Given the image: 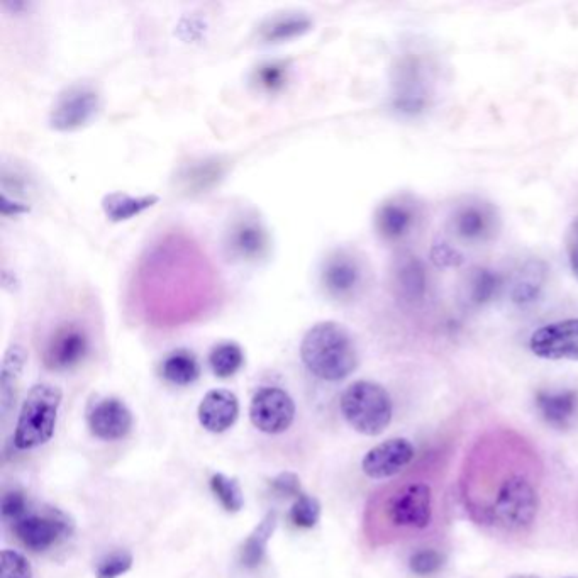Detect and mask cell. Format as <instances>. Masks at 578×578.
Segmentation results:
<instances>
[{
	"label": "cell",
	"mask_w": 578,
	"mask_h": 578,
	"mask_svg": "<svg viewBox=\"0 0 578 578\" xmlns=\"http://www.w3.org/2000/svg\"><path fill=\"white\" fill-rule=\"evenodd\" d=\"M460 499L478 528L504 540H523L538 521L543 462L533 443L507 426L473 441L460 472Z\"/></svg>",
	"instance_id": "obj_1"
},
{
	"label": "cell",
	"mask_w": 578,
	"mask_h": 578,
	"mask_svg": "<svg viewBox=\"0 0 578 578\" xmlns=\"http://www.w3.org/2000/svg\"><path fill=\"white\" fill-rule=\"evenodd\" d=\"M443 514V475L421 463L378 490L368 506L367 529L375 543L428 536Z\"/></svg>",
	"instance_id": "obj_2"
},
{
	"label": "cell",
	"mask_w": 578,
	"mask_h": 578,
	"mask_svg": "<svg viewBox=\"0 0 578 578\" xmlns=\"http://www.w3.org/2000/svg\"><path fill=\"white\" fill-rule=\"evenodd\" d=\"M301 358L307 370L326 382H340L358 367V350L350 331L333 323H317L307 331L301 345Z\"/></svg>",
	"instance_id": "obj_3"
},
{
	"label": "cell",
	"mask_w": 578,
	"mask_h": 578,
	"mask_svg": "<svg viewBox=\"0 0 578 578\" xmlns=\"http://www.w3.org/2000/svg\"><path fill=\"white\" fill-rule=\"evenodd\" d=\"M62 401V389L56 385L36 384L31 387L17 417L14 431L17 450H34L53 438Z\"/></svg>",
	"instance_id": "obj_4"
},
{
	"label": "cell",
	"mask_w": 578,
	"mask_h": 578,
	"mask_svg": "<svg viewBox=\"0 0 578 578\" xmlns=\"http://www.w3.org/2000/svg\"><path fill=\"white\" fill-rule=\"evenodd\" d=\"M341 414L356 433L378 436L389 428L394 406L389 392L380 384L358 380L341 395Z\"/></svg>",
	"instance_id": "obj_5"
},
{
	"label": "cell",
	"mask_w": 578,
	"mask_h": 578,
	"mask_svg": "<svg viewBox=\"0 0 578 578\" xmlns=\"http://www.w3.org/2000/svg\"><path fill=\"white\" fill-rule=\"evenodd\" d=\"M294 417L295 404L285 390L265 387L251 399V424L262 433H285L294 423Z\"/></svg>",
	"instance_id": "obj_6"
},
{
	"label": "cell",
	"mask_w": 578,
	"mask_h": 578,
	"mask_svg": "<svg viewBox=\"0 0 578 578\" xmlns=\"http://www.w3.org/2000/svg\"><path fill=\"white\" fill-rule=\"evenodd\" d=\"M73 524L63 512L53 511L46 514H28L14 523V533L28 550L46 551L58 541L70 536Z\"/></svg>",
	"instance_id": "obj_7"
},
{
	"label": "cell",
	"mask_w": 578,
	"mask_h": 578,
	"mask_svg": "<svg viewBox=\"0 0 578 578\" xmlns=\"http://www.w3.org/2000/svg\"><path fill=\"white\" fill-rule=\"evenodd\" d=\"M450 226L456 238L462 241L485 243L497 234L501 219L497 209L489 202L468 201L455 207Z\"/></svg>",
	"instance_id": "obj_8"
},
{
	"label": "cell",
	"mask_w": 578,
	"mask_h": 578,
	"mask_svg": "<svg viewBox=\"0 0 578 578\" xmlns=\"http://www.w3.org/2000/svg\"><path fill=\"white\" fill-rule=\"evenodd\" d=\"M101 99L92 87L75 85L58 97L55 107L51 109V128L58 131H73L82 128L94 119L99 111Z\"/></svg>",
	"instance_id": "obj_9"
},
{
	"label": "cell",
	"mask_w": 578,
	"mask_h": 578,
	"mask_svg": "<svg viewBox=\"0 0 578 578\" xmlns=\"http://www.w3.org/2000/svg\"><path fill=\"white\" fill-rule=\"evenodd\" d=\"M529 348L545 360L578 362V317L536 329L529 340Z\"/></svg>",
	"instance_id": "obj_10"
},
{
	"label": "cell",
	"mask_w": 578,
	"mask_h": 578,
	"mask_svg": "<svg viewBox=\"0 0 578 578\" xmlns=\"http://www.w3.org/2000/svg\"><path fill=\"white\" fill-rule=\"evenodd\" d=\"M365 280L362 263L346 251H336L324 262L321 282L328 295L338 301H350L360 292Z\"/></svg>",
	"instance_id": "obj_11"
},
{
	"label": "cell",
	"mask_w": 578,
	"mask_h": 578,
	"mask_svg": "<svg viewBox=\"0 0 578 578\" xmlns=\"http://www.w3.org/2000/svg\"><path fill=\"white\" fill-rule=\"evenodd\" d=\"M89 351V338L77 324H65L51 334L46 343L43 362L53 372H67L77 367Z\"/></svg>",
	"instance_id": "obj_12"
},
{
	"label": "cell",
	"mask_w": 578,
	"mask_h": 578,
	"mask_svg": "<svg viewBox=\"0 0 578 578\" xmlns=\"http://www.w3.org/2000/svg\"><path fill=\"white\" fill-rule=\"evenodd\" d=\"M414 456L416 450L411 441L406 438H392L373 446L372 450L363 456L362 470L373 480H384L404 472L411 465Z\"/></svg>",
	"instance_id": "obj_13"
},
{
	"label": "cell",
	"mask_w": 578,
	"mask_h": 578,
	"mask_svg": "<svg viewBox=\"0 0 578 578\" xmlns=\"http://www.w3.org/2000/svg\"><path fill=\"white\" fill-rule=\"evenodd\" d=\"M89 428L99 440H123L133 428V414L123 401L104 399L90 411Z\"/></svg>",
	"instance_id": "obj_14"
},
{
	"label": "cell",
	"mask_w": 578,
	"mask_h": 578,
	"mask_svg": "<svg viewBox=\"0 0 578 578\" xmlns=\"http://www.w3.org/2000/svg\"><path fill=\"white\" fill-rule=\"evenodd\" d=\"M226 248L229 255L241 262H256L268 251V233L260 221L253 217L239 219L229 229Z\"/></svg>",
	"instance_id": "obj_15"
},
{
	"label": "cell",
	"mask_w": 578,
	"mask_h": 578,
	"mask_svg": "<svg viewBox=\"0 0 578 578\" xmlns=\"http://www.w3.org/2000/svg\"><path fill=\"white\" fill-rule=\"evenodd\" d=\"M238 397L226 389L207 392L197 409V417L202 428L209 433H224L238 421Z\"/></svg>",
	"instance_id": "obj_16"
},
{
	"label": "cell",
	"mask_w": 578,
	"mask_h": 578,
	"mask_svg": "<svg viewBox=\"0 0 578 578\" xmlns=\"http://www.w3.org/2000/svg\"><path fill=\"white\" fill-rule=\"evenodd\" d=\"M417 219V207L409 199H392L378 207L375 226L382 238L399 241L411 233Z\"/></svg>",
	"instance_id": "obj_17"
},
{
	"label": "cell",
	"mask_w": 578,
	"mask_h": 578,
	"mask_svg": "<svg viewBox=\"0 0 578 578\" xmlns=\"http://www.w3.org/2000/svg\"><path fill=\"white\" fill-rule=\"evenodd\" d=\"M536 406L546 423L560 431H567L577 424L578 394L575 390L540 392Z\"/></svg>",
	"instance_id": "obj_18"
},
{
	"label": "cell",
	"mask_w": 578,
	"mask_h": 578,
	"mask_svg": "<svg viewBox=\"0 0 578 578\" xmlns=\"http://www.w3.org/2000/svg\"><path fill=\"white\" fill-rule=\"evenodd\" d=\"M394 285L402 301L416 302L423 299L428 277L417 256L406 255L399 258L394 270Z\"/></svg>",
	"instance_id": "obj_19"
},
{
	"label": "cell",
	"mask_w": 578,
	"mask_h": 578,
	"mask_svg": "<svg viewBox=\"0 0 578 578\" xmlns=\"http://www.w3.org/2000/svg\"><path fill=\"white\" fill-rule=\"evenodd\" d=\"M502 280L499 273L485 267H475L465 275L462 284V299L470 307L485 306L487 302L494 301Z\"/></svg>",
	"instance_id": "obj_20"
},
{
	"label": "cell",
	"mask_w": 578,
	"mask_h": 578,
	"mask_svg": "<svg viewBox=\"0 0 578 578\" xmlns=\"http://www.w3.org/2000/svg\"><path fill=\"white\" fill-rule=\"evenodd\" d=\"M26 360H28V353L23 346L19 345H12L4 356L2 370H0V411L4 416L11 411L14 399H16L17 385L23 375Z\"/></svg>",
	"instance_id": "obj_21"
},
{
	"label": "cell",
	"mask_w": 578,
	"mask_h": 578,
	"mask_svg": "<svg viewBox=\"0 0 578 578\" xmlns=\"http://www.w3.org/2000/svg\"><path fill=\"white\" fill-rule=\"evenodd\" d=\"M546 265L541 260H529L517 272L514 287H512V301L519 306H528L538 301L541 290L545 287Z\"/></svg>",
	"instance_id": "obj_22"
},
{
	"label": "cell",
	"mask_w": 578,
	"mask_h": 578,
	"mask_svg": "<svg viewBox=\"0 0 578 578\" xmlns=\"http://www.w3.org/2000/svg\"><path fill=\"white\" fill-rule=\"evenodd\" d=\"M311 19L302 12H285L282 16H275L263 24L260 36L267 43H278L287 39L301 36L311 29Z\"/></svg>",
	"instance_id": "obj_23"
},
{
	"label": "cell",
	"mask_w": 578,
	"mask_h": 578,
	"mask_svg": "<svg viewBox=\"0 0 578 578\" xmlns=\"http://www.w3.org/2000/svg\"><path fill=\"white\" fill-rule=\"evenodd\" d=\"M201 375V365L197 362L194 353L187 350L172 351L163 360L162 377L170 384L185 387L194 384Z\"/></svg>",
	"instance_id": "obj_24"
},
{
	"label": "cell",
	"mask_w": 578,
	"mask_h": 578,
	"mask_svg": "<svg viewBox=\"0 0 578 578\" xmlns=\"http://www.w3.org/2000/svg\"><path fill=\"white\" fill-rule=\"evenodd\" d=\"M275 528H277V514L270 512L262 523L253 529V533L246 538L245 543L241 546V563L245 567L255 568L263 562L268 541L272 538Z\"/></svg>",
	"instance_id": "obj_25"
},
{
	"label": "cell",
	"mask_w": 578,
	"mask_h": 578,
	"mask_svg": "<svg viewBox=\"0 0 578 578\" xmlns=\"http://www.w3.org/2000/svg\"><path fill=\"white\" fill-rule=\"evenodd\" d=\"M158 201L156 195H145V197H131V195L116 192V194L106 195L102 201V207L107 216L112 221H128L131 217L138 216L139 212L145 211Z\"/></svg>",
	"instance_id": "obj_26"
},
{
	"label": "cell",
	"mask_w": 578,
	"mask_h": 578,
	"mask_svg": "<svg viewBox=\"0 0 578 578\" xmlns=\"http://www.w3.org/2000/svg\"><path fill=\"white\" fill-rule=\"evenodd\" d=\"M243 363H245V353L241 350V346L233 341L217 345L209 355L212 372L219 378L233 377L234 373L243 367Z\"/></svg>",
	"instance_id": "obj_27"
},
{
	"label": "cell",
	"mask_w": 578,
	"mask_h": 578,
	"mask_svg": "<svg viewBox=\"0 0 578 578\" xmlns=\"http://www.w3.org/2000/svg\"><path fill=\"white\" fill-rule=\"evenodd\" d=\"M211 490L226 512L234 514L245 506V495L236 478L228 477L224 473H216L211 477Z\"/></svg>",
	"instance_id": "obj_28"
},
{
	"label": "cell",
	"mask_w": 578,
	"mask_h": 578,
	"mask_svg": "<svg viewBox=\"0 0 578 578\" xmlns=\"http://www.w3.org/2000/svg\"><path fill=\"white\" fill-rule=\"evenodd\" d=\"M321 519V504L316 497L302 494L295 499L290 509V521L301 529H312Z\"/></svg>",
	"instance_id": "obj_29"
},
{
	"label": "cell",
	"mask_w": 578,
	"mask_h": 578,
	"mask_svg": "<svg viewBox=\"0 0 578 578\" xmlns=\"http://www.w3.org/2000/svg\"><path fill=\"white\" fill-rule=\"evenodd\" d=\"M443 563H445V556L441 555L440 551L433 550V548H423L411 556L409 567L417 577H429V575L440 572Z\"/></svg>",
	"instance_id": "obj_30"
},
{
	"label": "cell",
	"mask_w": 578,
	"mask_h": 578,
	"mask_svg": "<svg viewBox=\"0 0 578 578\" xmlns=\"http://www.w3.org/2000/svg\"><path fill=\"white\" fill-rule=\"evenodd\" d=\"M133 567V555L129 551H114L107 555L95 570V578H119Z\"/></svg>",
	"instance_id": "obj_31"
},
{
	"label": "cell",
	"mask_w": 578,
	"mask_h": 578,
	"mask_svg": "<svg viewBox=\"0 0 578 578\" xmlns=\"http://www.w3.org/2000/svg\"><path fill=\"white\" fill-rule=\"evenodd\" d=\"M0 578H33V567L19 551L4 550L0 556Z\"/></svg>",
	"instance_id": "obj_32"
},
{
	"label": "cell",
	"mask_w": 578,
	"mask_h": 578,
	"mask_svg": "<svg viewBox=\"0 0 578 578\" xmlns=\"http://www.w3.org/2000/svg\"><path fill=\"white\" fill-rule=\"evenodd\" d=\"M287 80V67L284 63H267L258 68L255 73V82L265 90L282 89Z\"/></svg>",
	"instance_id": "obj_33"
},
{
	"label": "cell",
	"mask_w": 578,
	"mask_h": 578,
	"mask_svg": "<svg viewBox=\"0 0 578 578\" xmlns=\"http://www.w3.org/2000/svg\"><path fill=\"white\" fill-rule=\"evenodd\" d=\"M26 509H28V504H26V497L21 492L17 490H11L7 492L4 497H2V517L4 519H11V521H19L21 517L26 516Z\"/></svg>",
	"instance_id": "obj_34"
},
{
	"label": "cell",
	"mask_w": 578,
	"mask_h": 578,
	"mask_svg": "<svg viewBox=\"0 0 578 578\" xmlns=\"http://www.w3.org/2000/svg\"><path fill=\"white\" fill-rule=\"evenodd\" d=\"M431 256H433V262L436 263L438 267H458V265L463 262V256L460 255L453 246L448 245V243L434 245Z\"/></svg>",
	"instance_id": "obj_35"
},
{
	"label": "cell",
	"mask_w": 578,
	"mask_h": 578,
	"mask_svg": "<svg viewBox=\"0 0 578 578\" xmlns=\"http://www.w3.org/2000/svg\"><path fill=\"white\" fill-rule=\"evenodd\" d=\"M273 489L277 490L278 494L295 495L299 497L301 494V480L294 473H280L272 482Z\"/></svg>",
	"instance_id": "obj_36"
},
{
	"label": "cell",
	"mask_w": 578,
	"mask_h": 578,
	"mask_svg": "<svg viewBox=\"0 0 578 578\" xmlns=\"http://www.w3.org/2000/svg\"><path fill=\"white\" fill-rule=\"evenodd\" d=\"M567 253L573 275L578 278V217L573 219L567 231Z\"/></svg>",
	"instance_id": "obj_37"
},
{
	"label": "cell",
	"mask_w": 578,
	"mask_h": 578,
	"mask_svg": "<svg viewBox=\"0 0 578 578\" xmlns=\"http://www.w3.org/2000/svg\"><path fill=\"white\" fill-rule=\"evenodd\" d=\"M509 578H541L538 575H533V573H516V575H511Z\"/></svg>",
	"instance_id": "obj_38"
}]
</instances>
